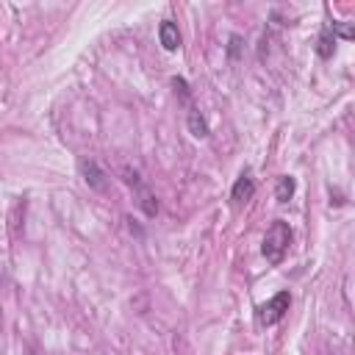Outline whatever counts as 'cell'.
<instances>
[{
	"label": "cell",
	"instance_id": "obj_10",
	"mask_svg": "<svg viewBox=\"0 0 355 355\" xmlns=\"http://www.w3.org/2000/svg\"><path fill=\"white\" fill-rule=\"evenodd\" d=\"M330 31H333V36H341V39H352L355 36V31H352L349 22H333Z\"/></svg>",
	"mask_w": 355,
	"mask_h": 355
},
{
	"label": "cell",
	"instance_id": "obj_6",
	"mask_svg": "<svg viewBox=\"0 0 355 355\" xmlns=\"http://www.w3.org/2000/svg\"><path fill=\"white\" fill-rule=\"evenodd\" d=\"M158 39H161L164 50H178L180 47V31H178V25L172 19H164L158 25Z\"/></svg>",
	"mask_w": 355,
	"mask_h": 355
},
{
	"label": "cell",
	"instance_id": "obj_7",
	"mask_svg": "<svg viewBox=\"0 0 355 355\" xmlns=\"http://www.w3.org/2000/svg\"><path fill=\"white\" fill-rule=\"evenodd\" d=\"M333 50H336V36H333L330 25H324L322 33H319V39H316V53H319L322 58H330Z\"/></svg>",
	"mask_w": 355,
	"mask_h": 355
},
{
	"label": "cell",
	"instance_id": "obj_2",
	"mask_svg": "<svg viewBox=\"0 0 355 355\" xmlns=\"http://www.w3.org/2000/svg\"><path fill=\"white\" fill-rule=\"evenodd\" d=\"M288 305H291V294H288V291H277L272 300H266V302H261V305L255 308V319H258V324H261V327L277 324V322L286 316Z\"/></svg>",
	"mask_w": 355,
	"mask_h": 355
},
{
	"label": "cell",
	"instance_id": "obj_9",
	"mask_svg": "<svg viewBox=\"0 0 355 355\" xmlns=\"http://www.w3.org/2000/svg\"><path fill=\"white\" fill-rule=\"evenodd\" d=\"M294 178L291 175H280L277 178V189H275V197H277V202H288L291 197H294Z\"/></svg>",
	"mask_w": 355,
	"mask_h": 355
},
{
	"label": "cell",
	"instance_id": "obj_8",
	"mask_svg": "<svg viewBox=\"0 0 355 355\" xmlns=\"http://www.w3.org/2000/svg\"><path fill=\"white\" fill-rule=\"evenodd\" d=\"M189 130H191V136H197V139H205V136H208V122L202 119V114H200L197 108H189Z\"/></svg>",
	"mask_w": 355,
	"mask_h": 355
},
{
	"label": "cell",
	"instance_id": "obj_4",
	"mask_svg": "<svg viewBox=\"0 0 355 355\" xmlns=\"http://www.w3.org/2000/svg\"><path fill=\"white\" fill-rule=\"evenodd\" d=\"M78 172H80L83 183H86L89 189H94V191H105V189H108V178H105V172L100 169L97 161L80 158V161H78Z\"/></svg>",
	"mask_w": 355,
	"mask_h": 355
},
{
	"label": "cell",
	"instance_id": "obj_1",
	"mask_svg": "<svg viewBox=\"0 0 355 355\" xmlns=\"http://www.w3.org/2000/svg\"><path fill=\"white\" fill-rule=\"evenodd\" d=\"M288 244H291V227H288L283 219H275V222L269 225L266 236H263L261 252H263V258H266L269 263H280L283 255H286V250H288Z\"/></svg>",
	"mask_w": 355,
	"mask_h": 355
},
{
	"label": "cell",
	"instance_id": "obj_3",
	"mask_svg": "<svg viewBox=\"0 0 355 355\" xmlns=\"http://www.w3.org/2000/svg\"><path fill=\"white\" fill-rule=\"evenodd\" d=\"M122 180L128 183V186H133L136 189V197H139V205H141V211L147 214V216H155L158 214V200H155V194L139 180V172H130V169H122Z\"/></svg>",
	"mask_w": 355,
	"mask_h": 355
},
{
	"label": "cell",
	"instance_id": "obj_5",
	"mask_svg": "<svg viewBox=\"0 0 355 355\" xmlns=\"http://www.w3.org/2000/svg\"><path fill=\"white\" fill-rule=\"evenodd\" d=\"M255 194V183H252V178H250V172H241L239 175V180L233 183V191H230V200L236 202V205H241V202H247L250 197Z\"/></svg>",
	"mask_w": 355,
	"mask_h": 355
}]
</instances>
